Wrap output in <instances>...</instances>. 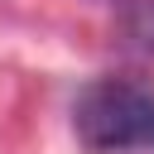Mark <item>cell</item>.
Returning a JSON list of instances; mask_svg holds the SVG:
<instances>
[{"instance_id":"cell-1","label":"cell","mask_w":154,"mask_h":154,"mask_svg":"<svg viewBox=\"0 0 154 154\" xmlns=\"http://www.w3.org/2000/svg\"><path fill=\"white\" fill-rule=\"evenodd\" d=\"M72 130L87 154H154V91L96 77L72 96Z\"/></svg>"},{"instance_id":"cell-2","label":"cell","mask_w":154,"mask_h":154,"mask_svg":"<svg viewBox=\"0 0 154 154\" xmlns=\"http://www.w3.org/2000/svg\"><path fill=\"white\" fill-rule=\"evenodd\" d=\"M120 29L140 53H154V0H120Z\"/></svg>"}]
</instances>
